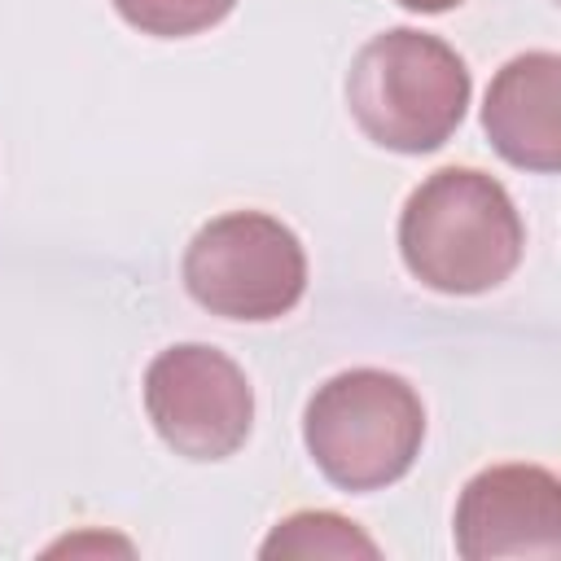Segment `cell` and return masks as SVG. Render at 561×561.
Instances as JSON below:
<instances>
[{
	"label": "cell",
	"mask_w": 561,
	"mask_h": 561,
	"mask_svg": "<svg viewBox=\"0 0 561 561\" xmlns=\"http://www.w3.org/2000/svg\"><path fill=\"white\" fill-rule=\"evenodd\" d=\"M259 557L276 561V557H381V548L342 513L329 508H311V513H289L285 522L272 526V535L263 539Z\"/></svg>",
	"instance_id": "cell-8"
},
{
	"label": "cell",
	"mask_w": 561,
	"mask_h": 561,
	"mask_svg": "<svg viewBox=\"0 0 561 561\" xmlns=\"http://www.w3.org/2000/svg\"><path fill=\"white\" fill-rule=\"evenodd\" d=\"M482 131L504 162L552 175L561 167V57L535 48L504 61L482 101Z\"/></svg>",
	"instance_id": "cell-7"
},
{
	"label": "cell",
	"mask_w": 561,
	"mask_h": 561,
	"mask_svg": "<svg viewBox=\"0 0 561 561\" xmlns=\"http://www.w3.org/2000/svg\"><path fill=\"white\" fill-rule=\"evenodd\" d=\"M145 412L184 460H228L254 425V390L237 359L206 342H180L145 368Z\"/></svg>",
	"instance_id": "cell-5"
},
{
	"label": "cell",
	"mask_w": 561,
	"mask_h": 561,
	"mask_svg": "<svg viewBox=\"0 0 561 561\" xmlns=\"http://www.w3.org/2000/svg\"><path fill=\"white\" fill-rule=\"evenodd\" d=\"M302 443L337 491H381L416 465L425 403L399 373L346 368L307 399Z\"/></svg>",
	"instance_id": "cell-3"
},
{
	"label": "cell",
	"mask_w": 561,
	"mask_h": 561,
	"mask_svg": "<svg viewBox=\"0 0 561 561\" xmlns=\"http://www.w3.org/2000/svg\"><path fill=\"white\" fill-rule=\"evenodd\" d=\"M232 4L237 0H114L127 26L158 39H184V35L210 31L232 13Z\"/></svg>",
	"instance_id": "cell-9"
},
{
	"label": "cell",
	"mask_w": 561,
	"mask_h": 561,
	"mask_svg": "<svg viewBox=\"0 0 561 561\" xmlns=\"http://www.w3.org/2000/svg\"><path fill=\"white\" fill-rule=\"evenodd\" d=\"M526 250L508 188L478 167L425 175L399 215L403 267L434 294H486L504 285Z\"/></svg>",
	"instance_id": "cell-1"
},
{
	"label": "cell",
	"mask_w": 561,
	"mask_h": 561,
	"mask_svg": "<svg viewBox=\"0 0 561 561\" xmlns=\"http://www.w3.org/2000/svg\"><path fill=\"white\" fill-rule=\"evenodd\" d=\"M394 4H403V9H412V13H447V9H456V4H465V0H394Z\"/></svg>",
	"instance_id": "cell-10"
},
{
	"label": "cell",
	"mask_w": 561,
	"mask_h": 561,
	"mask_svg": "<svg viewBox=\"0 0 561 561\" xmlns=\"http://www.w3.org/2000/svg\"><path fill=\"white\" fill-rule=\"evenodd\" d=\"M456 552L465 561L561 557V482L543 465H491L456 500Z\"/></svg>",
	"instance_id": "cell-6"
},
{
	"label": "cell",
	"mask_w": 561,
	"mask_h": 561,
	"mask_svg": "<svg viewBox=\"0 0 561 561\" xmlns=\"http://www.w3.org/2000/svg\"><path fill=\"white\" fill-rule=\"evenodd\" d=\"M465 57L416 26H390L373 35L346 75V105L359 131L390 153L443 149L469 110Z\"/></svg>",
	"instance_id": "cell-2"
},
{
	"label": "cell",
	"mask_w": 561,
	"mask_h": 561,
	"mask_svg": "<svg viewBox=\"0 0 561 561\" xmlns=\"http://www.w3.org/2000/svg\"><path fill=\"white\" fill-rule=\"evenodd\" d=\"M180 272L188 298L224 320H280L307 294V250L267 210H228L202 224Z\"/></svg>",
	"instance_id": "cell-4"
}]
</instances>
